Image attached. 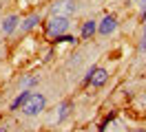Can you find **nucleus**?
Returning <instances> with one entry per match:
<instances>
[{
    "mask_svg": "<svg viewBox=\"0 0 146 132\" xmlns=\"http://www.w3.org/2000/svg\"><path fill=\"white\" fill-rule=\"evenodd\" d=\"M29 95H31V90H22L16 99H13V104H11V110H18V108H22V104L29 99Z\"/></svg>",
    "mask_w": 146,
    "mask_h": 132,
    "instance_id": "9",
    "label": "nucleus"
},
{
    "mask_svg": "<svg viewBox=\"0 0 146 132\" xmlns=\"http://www.w3.org/2000/svg\"><path fill=\"white\" fill-rule=\"evenodd\" d=\"M69 31V18L64 16H51L49 20H46V35L53 40V37H58V35H64Z\"/></svg>",
    "mask_w": 146,
    "mask_h": 132,
    "instance_id": "2",
    "label": "nucleus"
},
{
    "mask_svg": "<svg viewBox=\"0 0 146 132\" xmlns=\"http://www.w3.org/2000/svg\"><path fill=\"white\" fill-rule=\"evenodd\" d=\"M53 42L55 44H62V42H75V37H73V35H58V37H53Z\"/></svg>",
    "mask_w": 146,
    "mask_h": 132,
    "instance_id": "12",
    "label": "nucleus"
},
{
    "mask_svg": "<svg viewBox=\"0 0 146 132\" xmlns=\"http://www.w3.org/2000/svg\"><path fill=\"white\" fill-rule=\"evenodd\" d=\"M38 22H40V16H29L25 22H20V31H22V33H29L31 29L38 26Z\"/></svg>",
    "mask_w": 146,
    "mask_h": 132,
    "instance_id": "8",
    "label": "nucleus"
},
{
    "mask_svg": "<svg viewBox=\"0 0 146 132\" xmlns=\"http://www.w3.org/2000/svg\"><path fill=\"white\" fill-rule=\"evenodd\" d=\"M38 84V77L36 75H29V77H25L22 81H20V86H22V90H29L31 86H36Z\"/></svg>",
    "mask_w": 146,
    "mask_h": 132,
    "instance_id": "10",
    "label": "nucleus"
},
{
    "mask_svg": "<svg viewBox=\"0 0 146 132\" xmlns=\"http://www.w3.org/2000/svg\"><path fill=\"white\" fill-rule=\"evenodd\" d=\"M128 132H131V130H128Z\"/></svg>",
    "mask_w": 146,
    "mask_h": 132,
    "instance_id": "17",
    "label": "nucleus"
},
{
    "mask_svg": "<svg viewBox=\"0 0 146 132\" xmlns=\"http://www.w3.org/2000/svg\"><path fill=\"white\" fill-rule=\"evenodd\" d=\"M142 51H146V29H144V37H142V46H139Z\"/></svg>",
    "mask_w": 146,
    "mask_h": 132,
    "instance_id": "14",
    "label": "nucleus"
},
{
    "mask_svg": "<svg viewBox=\"0 0 146 132\" xmlns=\"http://www.w3.org/2000/svg\"><path fill=\"white\" fill-rule=\"evenodd\" d=\"M0 31H2V29H0Z\"/></svg>",
    "mask_w": 146,
    "mask_h": 132,
    "instance_id": "16",
    "label": "nucleus"
},
{
    "mask_svg": "<svg viewBox=\"0 0 146 132\" xmlns=\"http://www.w3.org/2000/svg\"><path fill=\"white\" fill-rule=\"evenodd\" d=\"M75 9H78V5L73 2V0H58L53 7H51V16H64L69 18L75 13Z\"/></svg>",
    "mask_w": 146,
    "mask_h": 132,
    "instance_id": "3",
    "label": "nucleus"
},
{
    "mask_svg": "<svg viewBox=\"0 0 146 132\" xmlns=\"http://www.w3.org/2000/svg\"><path fill=\"white\" fill-rule=\"evenodd\" d=\"M139 11H142V18H146V0H139Z\"/></svg>",
    "mask_w": 146,
    "mask_h": 132,
    "instance_id": "13",
    "label": "nucleus"
},
{
    "mask_svg": "<svg viewBox=\"0 0 146 132\" xmlns=\"http://www.w3.org/2000/svg\"><path fill=\"white\" fill-rule=\"evenodd\" d=\"M58 110H60V112H58V117H55V119H58V121H62L64 117H66V114H69V110H71V104H69V101H64V104L60 106V108H58Z\"/></svg>",
    "mask_w": 146,
    "mask_h": 132,
    "instance_id": "11",
    "label": "nucleus"
},
{
    "mask_svg": "<svg viewBox=\"0 0 146 132\" xmlns=\"http://www.w3.org/2000/svg\"><path fill=\"white\" fill-rule=\"evenodd\" d=\"M106 79H109L106 68H91V70H89L86 81H89V84H93V86H104V84H106Z\"/></svg>",
    "mask_w": 146,
    "mask_h": 132,
    "instance_id": "4",
    "label": "nucleus"
},
{
    "mask_svg": "<svg viewBox=\"0 0 146 132\" xmlns=\"http://www.w3.org/2000/svg\"><path fill=\"white\" fill-rule=\"evenodd\" d=\"M117 29V20L113 16H104L100 20V24H98V33H102V35H111L113 31Z\"/></svg>",
    "mask_w": 146,
    "mask_h": 132,
    "instance_id": "5",
    "label": "nucleus"
},
{
    "mask_svg": "<svg viewBox=\"0 0 146 132\" xmlns=\"http://www.w3.org/2000/svg\"><path fill=\"white\" fill-rule=\"evenodd\" d=\"M44 106H46V99H44L42 93H31L29 99L22 104V112L27 114V117H36V114H40L44 110Z\"/></svg>",
    "mask_w": 146,
    "mask_h": 132,
    "instance_id": "1",
    "label": "nucleus"
},
{
    "mask_svg": "<svg viewBox=\"0 0 146 132\" xmlns=\"http://www.w3.org/2000/svg\"><path fill=\"white\" fill-rule=\"evenodd\" d=\"M0 132H9V130H7V128H0Z\"/></svg>",
    "mask_w": 146,
    "mask_h": 132,
    "instance_id": "15",
    "label": "nucleus"
},
{
    "mask_svg": "<svg viewBox=\"0 0 146 132\" xmlns=\"http://www.w3.org/2000/svg\"><path fill=\"white\" fill-rule=\"evenodd\" d=\"M95 31H98V22H95V20H86V22L82 24V31H80V35H82V40H91Z\"/></svg>",
    "mask_w": 146,
    "mask_h": 132,
    "instance_id": "7",
    "label": "nucleus"
},
{
    "mask_svg": "<svg viewBox=\"0 0 146 132\" xmlns=\"http://www.w3.org/2000/svg\"><path fill=\"white\" fill-rule=\"evenodd\" d=\"M18 26H20V18H18V16H7L0 29H2V33H5V35H11L16 29H18Z\"/></svg>",
    "mask_w": 146,
    "mask_h": 132,
    "instance_id": "6",
    "label": "nucleus"
}]
</instances>
